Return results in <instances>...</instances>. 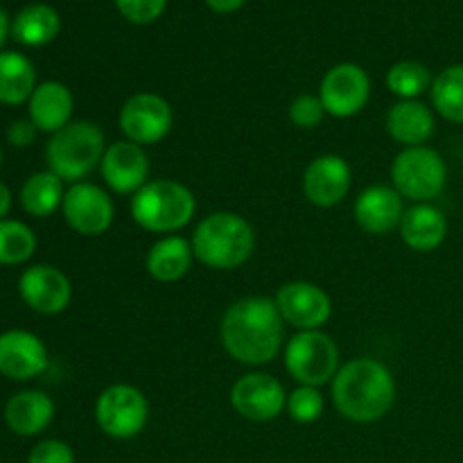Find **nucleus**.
<instances>
[{"label":"nucleus","instance_id":"f257e3e1","mask_svg":"<svg viewBox=\"0 0 463 463\" xmlns=\"http://www.w3.org/2000/svg\"><path fill=\"white\" fill-rule=\"evenodd\" d=\"M226 353L240 364H269L283 348L285 321L274 298L247 297L224 312L220 326Z\"/></svg>","mask_w":463,"mask_h":463},{"label":"nucleus","instance_id":"f03ea898","mask_svg":"<svg viewBox=\"0 0 463 463\" xmlns=\"http://www.w3.org/2000/svg\"><path fill=\"white\" fill-rule=\"evenodd\" d=\"M333 402L353 423H375L396 402V380L383 362L357 357L339 366L333 378Z\"/></svg>","mask_w":463,"mask_h":463},{"label":"nucleus","instance_id":"7ed1b4c3","mask_svg":"<svg viewBox=\"0 0 463 463\" xmlns=\"http://www.w3.org/2000/svg\"><path fill=\"white\" fill-rule=\"evenodd\" d=\"M193 253L202 265L211 269H238L251 258L256 233L251 224L238 213H213L203 217L194 229Z\"/></svg>","mask_w":463,"mask_h":463},{"label":"nucleus","instance_id":"20e7f679","mask_svg":"<svg viewBox=\"0 0 463 463\" xmlns=\"http://www.w3.org/2000/svg\"><path fill=\"white\" fill-rule=\"evenodd\" d=\"M131 217L152 233H176L193 222L197 199L188 185L172 179L147 181L131 197Z\"/></svg>","mask_w":463,"mask_h":463},{"label":"nucleus","instance_id":"39448f33","mask_svg":"<svg viewBox=\"0 0 463 463\" xmlns=\"http://www.w3.org/2000/svg\"><path fill=\"white\" fill-rule=\"evenodd\" d=\"M104 152L107 143L102 129L95 122L77 120L52 134L45 147V161L50 172H54L61 181L80 184L102 163Z\"/></svg>","mask_w":463,"mask_h":463},{"label":"nucleus","instance_id":"423d86ee","mask_svg":"<svg viewBox=\"0 0 463 463\" xmlns=\"http://www.w3.org/2000/svg\"><path fill=\"white\" fill-rule=\"evenodd\" d=\"M392 181L401 197L416 203H430L446 188L448 165L441 154L428 145L405 147L393 158Z\"/></svg>","mask_w":463,"mask_h":463},{"label":"nucleus","instance_id":"0eeeda50","mask_svg":"<svg viewBox=\"0 0 463 463\" xmlns=\"http://www.w3.org/2000/svg\"><path fill=\"white\" fill-rule=\"evenodd\" d=\"M285 369L301 387L333 383L339 371V348L321 330H301L285 346Z\"/></svg>","mask_w":463,"mask_h":463},{"label":"nucleus","instance_id":"6e6552de","mask_svg":"<svg viewBox=\"0 0 463 463\" xmlns=\"http://www.w3.org/2000/svg\"><path fill=\"white\" fill-rule=\"evenodd\" d=\"M149 419V405L145 393L134 384H111L104 389L95 402V420L107 437L127 439L138 437Z\"/></svg>","mask_w":463,"mask_h":463},{"label":"nucleus","instance_id":"1a4fd4ad","mask_svg":"<svg viewBox=\"0 0 463 463\" xmlns=\"http://www.w3.org/2000/svg\"><path fill=\"white\" fill-rule=\"evenodd\" d=\"M175 113L170 102L158 93H136L122 104L118 125L127 140L140 145H156L170 134Z\"/></svg>","mask_w":463,"mask_h":463},{"label":"nucleus","instance_id":"9d476101","mask_svg":"<svg viewBox=\"0 0 463 463\" xmlns=\"http://www.w3.org/2000/svg\"><path fill=\"white\" fill-rule=\"evenodd\" d=\"M61 213L66 224L80 235H102L111 229L116 206L107 190L95 184H71L63 194Z\"/></svg>","mask_w":463,"mask_h":463},{"label":"nucleus","instance_id":"9b49d317","mask_svg":"<svg viewBox=\"0 0 463 463\" xmlns=\"http://www.w3.org/2000/svg\"><path fill=\"white\" fill-rule=\"evenodd\" d=\"M371 98V80L357 63H337L324 75L319 99L326 113L335 118H353L366 107Z\"/></svg>","mask_w":463,"mask_h":463},{"label":"nucleus","instance_id":"f8f14e48","mask_svg":"<svg viewBox=\"0 0 463 463\" xmlns=\"http://www.w3.org/2000/svg\"><path fill=\"white\" fill-rule=\"evenodd\" d=\"M231 405L242 419L267 423L288 410V393L274 375L247 373L231 389Z\"/></svg>","mask_w":463,"mask_h":463},{"label":"nucleus","instance_id":"ddd939ff","mask_svg":"<svg viewBox=\"0 0 463 463\" xmlns=\"http://www.w3.org/2000/svg\"><path fill=\"white\" fill-rule=\"evenodd\" d=\"M285 324L298 330H319L333 315L330 297L315 283L294 280L285 283L274 297Z\"/></svg>","mask_w":463,"mask_h":463},{"label":"nucleus","instance_id":"4468645a","mask_svg":"<svg viewBox=\"0 0 463 463\" xmlns=\"http://www.w3.org/2000/svg\"><path fill=\"white\" fill-rule=\"evenodd\" d=\"M18 294L39 315H59L71 306L72 285L57 267L34 265L18 279Z\"/></svg>","mask_w":463,"mask_h":463},{"label":"nucleus","instance_id":"2eb2a0df","mask_svg":"<svg viewBox=\"0 0 463 463\" xmlns=\"http://www.w3.org/2000/svg\"><path fill=\"white\" fill-rule=\"evenodd\" d=\"M99 170H102L104 184L113 193L134 197L147 184L149 158L140 145L131 143V140H118L107 147Z\"/></svg>","mask_w":463,"mask_h":463},{"label":"nucleus","instance_id":"dca6fc26","mask_svg":"<svg viewBox=\"0 0 463 463\" xmlns=\"http://www.w3.org/2000/svg\"><path fill=\"white\" fill-rule=\"evenodd\" d=\"M353 184L351 165L337 154H324L303 172V193L319 208H333L348 194Z\"/></svg>","mask_w":463,"mask_h":463},{"label":"nucleus","instance_id":"f3484780","mask_svg":"<svg viewBox=\"0 0 463 463\" xmlns=\"http://www.w3.org/2000/svg\"><path fill=\"white\" fill-rule=\"evenodd\" d=\"M48 366V348L27 330L0 335V373L9 380H32Z\"/></svg>","mask_w":463,"mask_h":463},{"label":"nucleus","instance_id":"a211bd4d","mask_svg":"<svg viewBox=\"0 0 463 463\" xmlns=\"http://www.w3.org/2000/svg\"><path fill=\"white\" fill-rule=\"evenodd\" d=\"M405 208L402 197L392 185H369L355 202V220L366 233L387 235L401 226Z\"/></svg>","mask_w":463,"mask_h":463},{"label":"nucleus","instance_id":"6ab92c4d","mask_svg":"<svg viewBox=\"0 0 463 463\" xmlns=\"http://www.w3.org/2000/svg\"><path fill=\"white\" fill-rule=\"evenodd\" d=\"M72 109H75V99H72L71 89L61 81H43L27 99L32 125L45 134H57L63 127L71 125Z\"/></svg>","mask_w":463,"mask_h":463},{"label":"nucleus","instance_id":"aec40b11","mask_svg":"<svg viewBox=\"0 0 463 463\" xmlns=\"http://www.w3.org/2000/svg\"><path fill=\"white\" fill-rule=\"evenodd\" d=\"M402 242L419 253H430L448 238V220L441 208L432 203H414L401 220Z\"/></svg>","mask_w":463,"mask_h":463},{"label":"nucleus","instance_id":"412c9836","mask_svg":"<svg viewBox=\"0 0 463 463\" xmlns=\"http://www.w3.org/2000/svg\"><path fill=\"white\" fill-rule=\"evenodd\" d=\"M434 113L419 99H401L387 113V134L402 147H420L434 134Z\"/></svg>","mask_w":463,"mask_h":463},{"label":"nucleus","instance_id":"4be33fe9","mask_svg":"<svg viewBox=\"0 0 463 463\" xmlns=\"http://www.w3.org/2000/svg\"><path fill=\"white\" fill-rule=\"evenodd\" d=\"M54 419L52 398L43 392H21L12 396L5 405V423L18 437H36L43 432Z\"/></svg>","mask_w":463,"mask_h":463},{"label":"nucleus","instance_id":"5701e85b","mask_svg":"<svg viewBox=\"0 0 463 463\" xmlns=\"http://www.w3.org/2000/svg\"><path fill=\"white\" fill-rule=\"evenodd\" d=\"M193 260V244L188 240L179 235H165L152 244L145 258V267L158 283H176L188 274Z\"/></svg>","mask_w":463,"mask_h":463},{"label":"nucleus","instance_id":"b1692460","mask_svg":"<svg viewBox=\"0 0 463 463\" xmlns=\"http://www.w3.org/2000/svg\"><path fill=\"white\" fill-rule=\"evenodd\" d=\"M36 89V71L21 52H0V102L16 107L27 102Z\"/></svg>","mask_w":463,"mask_h":463},{"label":"nucleus","instance_id":"393cba45","mask_svg":"<svg viewBox=\"0 0 463 463\" xmlns=\"http://www.w3.org/2000/svg\"><path fill=\"white\" fill-rule=\"evenodd\" d=\"M61 18L50 5L34 3L18 12L12 23V36L27 48H41L59 34Z\"/></svg>","mask_w":463,"mask_h":463},{"label":"nucleus","instance_id":"a878e982","mask_svg":"<svg viewBox=\"0 0 463 463\" xmlns=\"http://www.w3.org/2000/svg\"><path fill=\"white\" fill-rule=\"evenodd\" d=\"M63 181L54 172H36L23 184L21 206L32 217H50L63 203Z\"/></svg>","mask_w":463,"mask_h":463},{"label":"nucleus","instance_id":"bb28decb","mask_svg":"<svg viewBox=\"0 0 463 463\" xmlns=\"http://www.w3.org/2000/svg\"><path fill=\"white\" fill-rule=\"evenodd\" d=\"M432 107L448 122L463 125V63L448 66L432 81Z\"/></svg>","mask_w":463,"mask_h":463},{"label":"nucleus","instance_id":"cd10ccee","mask_svg":"<svg viewBox=\"0 0 463 463\" xmlns=\"http://www.w3.org/2000/svg\"><path fill=\"white\" fill-rule=\"evenodd\" d=\"M36 251V235L18 220H0V265H23Z\"/></svg>","mask_w":463,"mask_h":463},{"label":"nucleus","instance_id":"c85d7f7f","mask_svg":"<svg viewBox=\"0 0 463 463\" xmlns=\"http://www.w3.org/2000/svg\"><path fill=\"white\" fill-rule=\"evenodd\" d=\"M432 75L420 61L393 63L387 72V89L402 99H416L432 89Z\"/></svg>","mask_w":463,"mask_h":463},{"label":"nucleus","instance_id":"c756f323","mask_svg":"<svg viewBox=\"0 0 463 463\" xmlns=\"http://www.w3.org/2000/svg\"><path fill=\"white\" fill-rule=\"evenodd\" d=\"M324 396L317 387H297L288 396V414L292 420L303 425H310L321 419L324 414Z\"/></svg>","mask_w":463,"mask_h":463},{"label":"nucleus","instance_id":"7c9ffc66","mask_svg":"<svg viewBox=\"0 0 463 463\" xmlns=\"http://www.w3.org/2000/svg\"><path fill=\"white\" fill-rule=\"evenodd\" d=\"M326 116L324 102L319 95H298L289 107V120L298 127V129H315L321 125Z\"/></svg>","mask_w":463,"mask_h":463},{"label":"nucleus","instance_id":"2f4dec72","mask_svg":"<svg viewBox=\"0 0 463 463\" xmlns=\"http://www.w3.org/2000/svg\"><path fill=\"white\" fill-rule=\"evenodd\" d=\"M167 0H116V7L122 16L134 25L154 23L165 12Z\"/></svg>","mask_w":463,"mask_h":463},{"label":"nucleus","instance_id":"473e14b6","mask_svg":"<svg viewBox=\"0 0 463 463\" xmlns=\"http://www.w3.org/2000/svg\"><path fill=\"white\" fill-rule=\"evenodd\" d=\"M27 463H75V452L68 443L48 439V441H41L32 448Z\"/></svg>","mask_w":463,"mask_h":463},{"label":"nucleus","instance_id":"72a5a7b5","mask_svg":"<svg viewBox=\"0 0 463 463\" xmlns=\"http://www.w3.org/2000/svg\"><path fill=\"white\" fill-rule=\"evenodd\" d=\"M36 127L32 125V120H16L9 125L7 129V140L14 147H30L36 140Z\"/></svg>","mask_w":463,"mask_h":463},{"label":"nucleus","instance_id":"f704fd0d","mask_svg":"<svg viewBox=\"0 0 463 463\" xmlns=\"http://www.w3.org/2000/svg\"><path fill=\"white\" fill-rule=\"evenodd\" d=\"M247 0H206L208 7L217 14H231V12H238Z\"/></svg>","mask_w":463,"mask_h":463},{"label":"nucleus","instance_id":"c9c22d12","mask_svg":"<svg viewBox=\"0 0 463 463\" xmlns=\"http://www.w3.org/2000/svg\"><path fill=\"white\" fill-rule=\"evenodd\" d=\"M9 208H12V193H9L7 185L0 181V220H5V215L9 213Z\"/></svg>","mask_w":463,"mask_h":463},{"label":"nucleus","instance_id":"e433bc0d","mask_svg":"<svg viewBox=\"0 0 463 463\" xmlns=\"http://www.w3.org/2000/svg\"><path fill=\"white\" fill-rule=\"evenodd\" d=\"M9 32H12V25H9L7 21V14H5L3 7H0V50H3V43L5 39H7Z\"/></svg>","mask_w":463,"mask_h":463},{"label":"nucleus","instance_id":"4c0bfd02","mask_svg":"<svg viewBox=\"0 0 463 463\" xmlns=\"http://www.w3.org/2000/svg\"><path fill=\"white\" fill-rule=\"evenodd\" d=\"M0 165H3V149H0Z\"/></svg>","mask_w":463,"mask_h":463}]
</instances>
